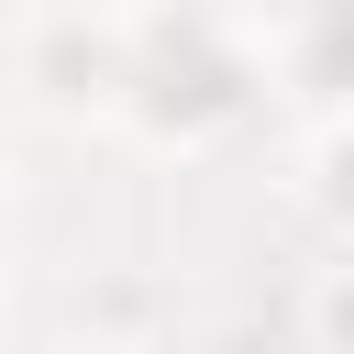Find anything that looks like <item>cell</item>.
<instances>
[{"label":"cell","mask_w":354,"mask_h":354,"mask_svg":"<svg viewBox=\"0 0 354 354\" xmlns=\"http://www.w3.org/2000/svg\"><path fill=\"white\" fill-rule=\"evenodd\" d=\"M321 343L354 354V266H332V288H321Z\"/></svg>","instance_id":"1"},{"label":"cell","mask_w":354,"mask_h":354,"mask_svg":"<svg viewBox=\"0 0 354 354\" xmlns=\"http://www.w3.org/2000/svg\"><path fill=\"white\" fill-rule=\"evenodd\" d=\"M321 199L354 221V133H343V144H321Z\"/></svg>","instance_id":"2"},{"label":"cell","mask_w":354,"mask_h":354,"mask_svg":"<svg viewBox=\"0 0 354 354\" xmlns=\"http://www.w3.org/2000/svg\"><path fill=\"white\" fill-rule=\"evenodd\" d=\"M0 188H11V155H0Z\"/></svg>","instance_id":"3"}]
</instances>
